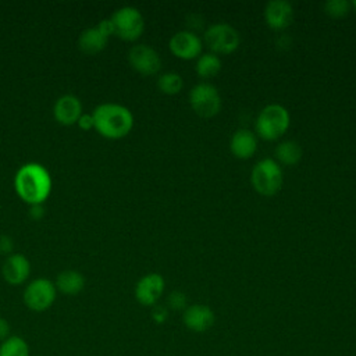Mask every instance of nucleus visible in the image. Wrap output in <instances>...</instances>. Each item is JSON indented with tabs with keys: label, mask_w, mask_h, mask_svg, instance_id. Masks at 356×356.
Segmentation results:
<instances>
[{
	"label": "nucleus",
	"mask_w": 356,
	"mask_h": 356,
	"mask_svg": "<svg viewBox=\"0 0 356 356\" xmlns=\"http://www.w3.org/2000/svg\"><path fill=\"white\" fill-rule=\"evenodd\" d=\"M57 289L53 281L47 278H36L31 281L22 295L24 303L29 310L33 312H44L47 310L56 300Z\"/></svg>",
	"instance_id": "obj_6"
},
{
	"label": "nucleus",
	"mask_w": 356,
	"mask_h": 356,
	"mask_svg": "<svg viewBox=\"0 0 356 356\" xmlns=\"http://www.w3.org/2000/svg\"><path fill=\"white\" fill-rule=\"evenodd\" d=\"M182 323L189 331L200 334L209 331L214 325L216 314L210 306L195 303L186 306V309L184 310Z\"/></svg>",
	"instance_id": "obj_11"
},
{
	"label": "nucleus",
	"mask_w": 356,
	"mask_h": 356,
	"mask_svg": "<svg viewBox=\"0 0 356 356\" xmlns=\"http://www.w3.org/2000/svg\"><path fill=\"white\" fill-rule=\"evenodd\" d=\"M291 117L288 110L277 103L266 106L256 118L257 134L267 140L280 138L289 127Z\"/></svg>",
	"instance_id": "obj_3"
},
{
	"label": "nucleus",
	"mask_w": 356,
	"mask_h": 356,
	"mask_svg": "<svg viewBox=\"0 0 356 356\" xmlns=\"http://www.w3.org/2000/svg\"><path fill=\"white\" fill-rule=\"evenodd\" d=\"M264 17L270 28L284 29L293 19V8L286 0H271L264 8Z\"/></svg>",
	"instance_id": "obj_16"
},
{
	"label": "nucleus",
	"mask_w": 356,
	"mask_h": 356,
	"mask_svg": "<svg viewBox=\"0 0 356 356\" xmlns=\"http://www.w3.org/2000/svg\"><path fill=\"white\" fill-rule=\"evenodd\" d=\"M282 181L281 165L268 157L257 161L250 172V182L253 188L264 196L277 193L281 189Z\"/></svg>",
	"instance_id": "obj_4"
},
{
	"label": "nucleus",
	"mask_w": 356,
	"mask_h": 356,
	"mask_svg": "<svg viewBox=\"0 0 356 356\" xmlns=\"http://www.w3.org/2000/svg\"><path fill=\"white\" fill-rule=\"evenodd\" d=\"M131 67L142 75H153L161 67L159 53L147 44H135L128 51Z\"/></svg>",
	"instance_id": "obj_10"
},
{
	"label": "nucleus",
	"mask_w": 356,
	"mask_h": 356,
	"mask_svg": "<svg viewBox=\"0 0 356 356\" xmlns=\"http://www.w3.org/2000/svg\"><path fill=\"white\" fill-rule=\"evenodd\" d=\"M231 152L239 159H249L257 149L256 135L250 129H238L234 132L229 143Z\"/></svg>",
	"instance_id": "obj_17"
},
{
	"label": "nucleus",
	"mask_w": 356,
	"mask_h": 356,
	"mask_svg": "<svg viewBox=\"0 0 356 356\" xmlns=\"http://www.w3.org/2000/svg\"><path fill=\"white\" fill-rule=\"evenodd\" d=\"M221 70V60L216 53H203L196 61V72L203 78H211Z\"/></svg>",
	"instance_id": "obj_20"
},
{
	"label": "nucleus",
	"mask_w": 356,
	"mask_h": 356,
	"mask_svg": "<svg viewBox=\"0 0 356 356\" xmlns=\"http://www.w3.org/2000/svg\"><path fill=\"white\" fill-rule=\"evenodd\" d=\"M93 128L107 139H120L129 134L134 127L131 110L118 103H102L92 111Z\"/></svg>",
	"instance_id": "obj_2"
},
{
	"label": "nucleus",
	"mask_w": 356,
	"mask_h": 356,
	"mask_svg": "<svg viewBox=\"0 0 356 356\" xmlns=\"http://www.w3.org/2000/svg\"><path fill=\"white\" fill-rule=\"evenodd\" d=\"M275 156L282 164L293 165L302 157V147L295 140H284L275 147Z\"/></svg>",
	"instance_id": "obj_19"
},
{
	"label": "nucleus",
	"mask_w": 356,
	"mask_h": 356,
	"mask_svg": "<svg viewBox=\"0 0 356 356\" xmlns=\"http://www.w3.org/2000/svg\"><path fill=\"white\" fill-rule=\"evenodd\" d=\"M167 306L172 310H185L186 309V295L179 291H174L167 298Z\"/></svg>",
	"instance_id": "obj_24"
},
{
	"label": "nucleus",
	"mask_w": 356,
	"mask_h": 356,
	"mask_svg": "<svg viewBox=\"0 0 356 356\" xmlns=\"http://www.w3.org/2000/svg\"><path fill=\"white\" fill-rule=\"evenodd\" d=\"M324 11L331 17H343L349 11V1L346 0H328L324 3Z\"/></svg>",
	"instance_id": "obj_23"
},
{
	"label": "nucleus",
	"mask_w": 356,
	"mask_h": 356,
	"mask_svg": "<svg viewBox=\"0 0 356 356\" xmlns=\"http://www.w3.org/2000/svg\"><path fill=\"white\" fill-rule=\"evenodd\" d=\"M184 81L177 72H164L157 79V86L161 92L168 95H175L182 89Z\"/></svg>",
	"instance_id": "obj_22"
},
{
	"label": "nucleus",
	"mask_w": 356,
	"mask_h": 356,
	"mask_svg": "<svg viewBox=\"0 0 356 356\" xmlns=\"http://www.w3.org/2000/svg\"><path fill=\"white\" fill-rule=\"evenodd\" d=\"M51 175L40 163H25L14 175V189L21 200L31 206L43 204L51 192Z\"/></svg>",
	"instance_id": "obj_1"
},
{
	"label": "nucleus",
	"mask_w": 356,
	"mask_h": 356,
	"mask_svg": "<svg viewBox=\"0 0 356 356\" xmlns=\"http://www.w3.org/2000/svg\"><path fill=\"white\" fill-rule=\"evenodd\" d=\"M10 337V324L6 318L0 317V343Z\"/></svg>",
	"instance_id": "obj_27"
},
{
	"label": "nucleus",
	"mask_w": 356,
	"mask_h": 356,
	"mask_svg": "<svg viewBox=\"0 0 356 356\" xmlns=\"http://www.w3.org/2000/svg\"><path fill=\"white\" fill-rule=\"evenodd\" d=\"M204 42L214 53L228 54L239 46L241 38L238 31L229 24L217 22L206 29Z\"/></svg>",
	"instance_id": "obj_8"
},
{
	"label": "nucleus",
	"mask_w": 356,
	"mask_h": 356,
	"mask_svg": "<svg viewBox=\"0 0 356 356\" xmlns=\"http://www.w3.org/2000/svg\"><path fill=\"white\" fill-rule=\"evenodd\" d=\"M0 356H29V346L24 338L10 335L0 343Z\"/></svg>",
	"instance_id": "obj_21"
},
{
	"label": "nucleus",
	"mask_w": 356,
	"mask_h": 356,
	"mask_svg": "<svg viewBox=\"0 0 356 356\" xmlns=\"http://www.w3.org/2000/svg\"><path fill=\"white\" fill-rule=\"evenodd\" d=\"M165 282L157 273L143 275L135 285V298L142 306H154L161 298Z\"/></svg>",
	"instance_id": "obj_12"
},
{
	"label": "nucleus",
	"mask_w": 356,
	"mask_h": 356,
	"mask_svg": "<svg viewBox=\"0 0 356 356\" xmlns=\"http://www.w3.org/2000/svg\"><path fill=\"white\" fill-rule=\"evenodd\" d=\"M170 50L179 58L191 60L202 53L200 38L191 31H178L170 39Z\"/></svg>",
	"instance_id": "obj_13"
},
{
	"label": "nucleus",
	"mask_w": 356,
	"mask_h": 356,
	"mask_svg": "<svg viewBox=\"0 0 356 356\" xmlns=\"http://www.w3.org/2000/svg\"><path fill=\"white\" fill-rule=\"evenodd\" d=\"M78 127L83 131H88L90 128H93V115L92 114H86V113H82V115L79 117V120L76 121Z\"/></svg>",
	"instance_id": "obj_26"
},
{
	"label": "nucleus",
	"mask_w": 356,
	"mask_h": 356,
	"mask_svg": "<svg viewBox=\"0 0 356 356\" xmlns=\"http://www.w3.org/2000/svg\"><path fill=\"white\" fill-rule=\"evenodd\" d=\"M113 35V29L108 19H102L96 25L83 29L76 40L78 49L88 56L97 54L102 51Z\"/></svg>",
	"instance_id": "obj_9"
},
{
	"label": "nucleus",
	"mask_w": 356,
	"mask_h": 356,
	"mask_svg": "<svg viewBox=\"0 0 356 356\" xmlns=\"http://www.w3.org/2000/svg\"><path fill=\"white\" fill-rule=\"evenodd\" d=\"M82 103L75 95L60 96L53 106V115L61 125H74L82 115Z\"/></svg>",
	"instance_id": "obj_15"
},
{
	"label": "nucleus",
	"mask_w": 356,
	"mask_h": 356,
	"mask_svg": "<svg viewBox=\"0 0 356 356\" xmlns=\"http://www.w3.org/2000/svg\"><path fill=\"white\" fill-rule=\"evenodd\" d=\"M352 4H353V7H355V10H356V0H355Z\"/></svg>",
	"instance_id": "obj_28"
},
{
	"label": "nucleus",
	"mask_w": 356,
	"mask_h": 356,
	"mask_svg": "<svg viewBox=\"0 0 356 356\" xmlns=\"http://www.w3.org/2000/svg\"><path fill=\"white\" fill-rule=\"evenodd\" d=\"M56 289L64 295H78L85 288V277L76 270H63L56 278Z\"/></svg>",
	"instance_id": "obj_18"
},
{
	"label": "nucleus",
	"mask_w": 356,
	"mask_h": 356,
	"mask_svg": "<svg viewBox=\"0 0 356 356\" xmlns=\"http://www.w3.org/2000/svg\"><path fill=\"white\" fill-rule=\"evenodd\" d=\"M167 317H168V309L165 306H161V305H154L153 306V309H152V318L156 323L161 324V323H164L167 320Z\"/></svg>",
	"instance_id": "obj_25"
},
{
	"label": "nucleus",
	"mask_w": 356,
	"mask_h": 356,
	"mask_svg": "<svg viewBox=\"0 0 356 356\" xmlns=\"http://www.w3.org/2000/svg\"><path fill=\"white\" fill-rule=\"evenodd\" d=\"M189 102L193 111L202 117H213L221 108V97L217 88L207 82H200L191 89Z\"/></svg>",
	"instance_id": "obj_7"
},
{
	"label": "nucleus",
	"mask_w": 356,
	"mask_h": 356,
	"mask_svg": "<svg viewBox=\"0 0 356 356\" xmlns=\"http://www.w3.org/2000/svg\"><path fill=\"white\" fill-rule=\"evenodd\" d=\"M113 35L124 40L138 39L145 29V19L142 13L132 6H124L117 8L108 18Z\"/></svg>",
	"instance_id": "obj_5"
},
{
	"label": "nucleus",
	"mask_w": 356,
	"mask_h": 356,
	"mask_svg": "<svg viewBox=\"0 0 356 356\" xmlns=\"http://www.w3.org/2000/svg\"><path fill=\"white\" fill-rule=\"evenodd\" d=\"M31 274V263L21 253H11L1 266V275L10 285H21Z\"/></svg>",
	"instance_id": "obj_14"
}]
</instances>
